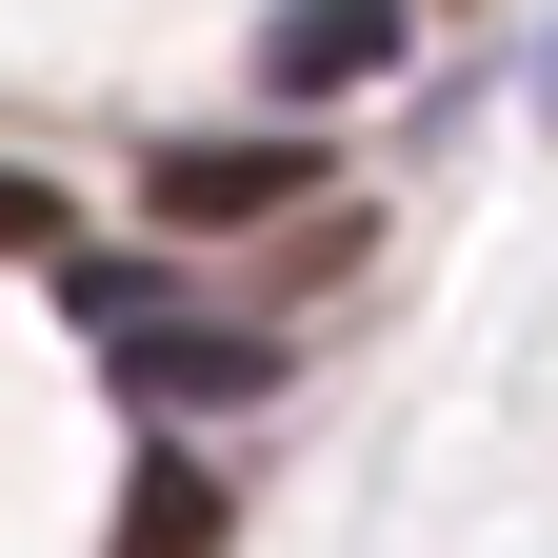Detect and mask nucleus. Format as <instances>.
Here are the masks:
<instances>
[{
    "label": "nucleus",
    "mask_w": 558,
    "mask_h": 558,
    "mask_svg": "<svg viewBox=\"0 0 558 558\" xmlns=\"http://www.w3.org/2000/svg\"><path fill=\"white\" fill-rule=\"evenodd\" d=\"M300 199V140H180V160H140V220H279Z\"/></svg>",
    "instance_id": "f257e3e1"
},
{
    "label": "nucleus",
    "mask_w": 558,
    "mask_h": 558,
    "mask_svg": "<svg viewBox=\"0 0 558 558\" xmlns=\"http://www.w3.org/2000/svg\"><path fill=\"white\" fill-rule=\"evenodd\" d=\"M120 399H279V339H199V319H120Z\"/></svg>",
    "instance_id": "f03ea898"
},
{
    "label": "nucleus",
    "mask_w": 558,
    "mask_h": 558,
    "mask_svg": "<svg viewBox=\"0 0 558 558\" xmlns=\"http://www.w3.org/2000/svg\"><path fill=\"white\" fill-rule=\"evenodd\" d=\"M399 60V0H300L279 21V100H339V81H379Z\"/></svg>",
    "instance_id": "7ed1b4c3"
},
{
    "label": "nucleus",
    "mask_w": 558,
    "mask_h": 558,
    "mask_svg": "<svg viewBox=\"0 0 558 558\" xmlns=\"http://www.w3.org/2000/svg\"><path fill=\"white\" fill-rule=\"evenodd\" d=\"M120 558H220V478H199V459H140L120 478Z\"/></svg>",
    "instance_id": "20e7f679"
}]
</instances>
